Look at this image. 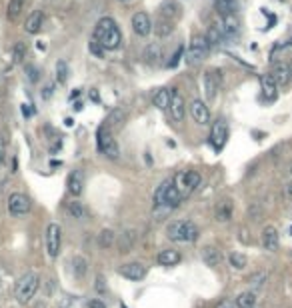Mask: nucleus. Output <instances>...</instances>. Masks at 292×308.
<instances>
[{
	"mask_svg": "<svg viewBox=\"0 0 292 308\" xmlns=\"http://www.w3.org/2000/svg\"><path fill=\"white\" fill-rule=\"evenodd\" d=\"M22 10H24V0H10V2H8V12H6L8 20L10 22L18 20V16L22 14Z\"/></svg>",
	"mask_w": 292,
	"mask_h": 308,
	"instance_id": "obj_33",
	"label": "nucleus"
},
{
	"mask_svg": "<svg viewBox=\"0 0 292 308\" xmlns=\"http://www.w3.org/2000/svg\"><path fill=\"white\" fill-rule=\"evenodd\" d=\"M88 308H106V302L100 298H92V300H88Z\"/></svg>",
	"mask_w": 292,
	"mask_h": 308,
	"instance_id": "obj_46",
	"label": "nucleus"
},
{
	"mask_svg": "<svg viewBox=\"0 0 292 308\" xmlns=\"http://www.w3.org/2000/svg\"><path fill=\"white\" fill-rule=\"evenodd\" d=\"M26 74H28V80L30 82H38L40 80V70L34 64H26Z\"/></svg>",
	"mask_w": 292,
	"mask_h": 308,
	"instance_id": "obj_44",
	"label": "nucleus"
},
{
	"mask_svg": "<svg viewBox=\"0 0 292 308\" xmlns=\"http://www.w3.org/2000/svg\"><path fill=\"white\" fill-rule=\"evenodd\" d=\"M44 246H46V254L48 258H56L60 254V248H62V228L58 222H50L46 226V232H44Z\"/></svg>",
	"mask_w": 292,
	"mask_h": 308,
	"instance_id": "obj_8",
	"label": "nucleus"
},
{
	"mask_svg": "<svg viewBox=\"0 0 292 308\" xmlns=\"http://www.w3.org/2000/svg\"><path fill=\"white\" fill-rule=\"evenodd\" d=\"M172 118L176 122H182L184 116H186V102H184V96L178 92V90H170V106H168Z\"/></svg>",
	"mask_w": 292,
	"mask_h": 308,
	"instance_id": "obj_13",
	"label": "nucleus"
},
{
	"mask_svg": "<svg viewBox=\"0 0 292 308\" xmlns=\"http://www.w3.org/2000/svg\"><path fill=\"white\" fill-rule=\"evenodd\" d=\"M172 182H174L176 190L180 192V196H182V198H188V196L200 186L202 176H200L198 170H190V168H188V170L176 172V174L172 176Z\"/></svg>",
	"mask_w": 292,
	"mask_h": 308,
	"instance_id": "obj_5",
	"label": "nucleus"
},
{
	"mask_svg": "<svg viewBox=\"0 0 292 308\" xmlns=\"http://www.w3.org/2000/svg\"><path fill=\"white\" fill-rule=\"evenodd\" d=\"M188 112H190V116H192V120H194L196 124H200V126L210 124V110H208V106H206L204 100L194 98V100L188 104Z\"/></svg>",
	"mask_w": 292,
	"mask_h": 308,
	"instance_id": "obj_10",
	"label": "nucleus"
},
{
	"mask_svg": "<svg viewBox=\"0 0 292 308\" xmlns=\"http://www.w3.org/2000/svg\"><path fill=\"white\" fill-rule=\"evenodd\" d=\"M144 62L148 66H158L162 64V58H164V52H162V46L158 42H150L148 46L144 48V54H142Z\"/></svg>",
	"mask_w": 292,
	"mask_h": 308,
	"instance_id": "obj_18",
	"label": "nucleus"
},
{
	"mask_svg": "<svg viewBox=\"0 0 292 308\" xmlns=\"http://www.w3.org/2000/svg\"><path fill=\"white\" fill-rule=\"evenodd\" d=\"M166 236L172 242H194L198 238V226L192 220H172L166 226Z\"/></svg>",
	"mask_w": 292,
	"mask_h": 308,
	"instance_id": "obj_4",
	"label": "nucleus"
},
{
	"mask_svg": "<svg viewBox=\"0 0 292 308\" xmlns=\"http://www.w3.org/2000/svg\"><path fill=\"white\" fill-rule=\"evenodd\" d=\"M158 264L160 266H176L180 260H182V256H180V252L178 250H174V248H166V250H160V254H158Z\"/></svg>",
	"mask_w": 292,
	"mask_h": 308,
	"instance_id": "obj_26",
	"label": "nucleus"
},
{
	"mask_svg": "<svg viewBox=\"0 0 292 308\" xmlns=\"http://www.w3.org/2000/svg\"><path fill=\"white\" fill-rule=\"evenodd\" d=\"M290 174H292V166H290Z\"/></svg>",
	"mask_w": 292,
	"mask_h": 308,
	"instance_id": "obj_53",
	"label": "nucleus"
},
{
	"mask_svg": "<svg viewBox=\"0 0 292 308\" xmlns=\"http://www.w3.org/2000/svg\"><path fill=\"white\" fill-rule=\"evenodd\" d=\"M0 286H2V280H0Z\"/></svg>",
	"mask_w": 292,
	"mask_h": 308,
	"instance_id": "obj_54",
	"label": "nucleus"
},
{
	"mask_svg": "<svg viewBox=\"0 0 292 308\" xmlns=\"http://www.w3.org/2000/svg\"><path fill=\"white\" fill-rule=\"evenodd\" d=\"M214 8L218 10L220 16L236 14L238 12V2L236 0H214Z\"/></svg>",
	"mask_w": 292,
	"mask_h": 308,
	"instance_id": "obj_30",
	"label": "nucleus"
},
{
	"mask_svg": "<svg viewBox=\"0 0 292 308\" xmlns=\"http://www.w3.org/2000/svg\"><path fill=\"white\" fill-rule=\"evenodd\" d=\"M42 24H44V14H42V10H34V12H30V14L26 16V20H24V30H26L28 34H36V32H40Z\"/></svg>",
	"mask_w": 292,
	"mask_h": 308,
	"instance_id": "obj_22",
	"label": "nucleus"
},
{
	"mask_svg": "<svg viewBox=\"0 0 292 308\" xmlns=\"http://www.w3.org/2000/svg\"><path fill=\"white\" fill-rule=\"evenodd\" d=\"M200 258H202V262L206 266H218L222 262V256H220V252L214 246H204L200 250Z\"/></svg>",
	"mask_w": 292,
	"mask_h": 308,
	"instance_id": "obj_28",
	"label": "nucleus"
},
{
	"mask_svg": "<svg viewBox=\"0 0 292 308\" xmlns=\"http://www.w3.org/2000/svg\"><path fill=\"white\" fill-rule=\"evenodd\" d=\"M40 290V276L38 272H24L18 282H16V288H14V298L18 304L26 306L32 302V298L38 294Z\"/></svg>",
	"mask_w": 292,
	"mask_h": 308,
	"instance_id": "obj_3",
	"label": "nucleus"
},
{
	"mask_svg": "<svg viewBox=\"0 0 292 308\" xmlns=\"http://www.w3.org/2000/svg\"><path fill=\"white\" fill-rule=\"evenodd\" d=\"M124 122H126V110H124V108H114V110L106 116V120H104V124H106L110 130L122 128Z\"/></svg>",
	"mask_w": 292,
	"mask_h": 308,
	"instance_id": "obj_25",
	"label": "nucleus"
},
{
	"mask_svg": "<svg viewBox=\"0 0 292 308\" xmlns=\"http://www.w3.org/2000/svg\"><path fill=\"white\" fill-rule=\"evenodd\" d=\"M114 240H116V234H114V230H110V228H104V230L98 234V244H100V248H104V250L112 248V246H114Z\"/></svg>",
	"mask_w": 292,
	"mask_h": 308,
	"instance_id": "obj_34",
	"label": "nucleus"
},
{
	"mask_svg": "<svg viewBox=\"0 0 292 308\" xmlns=\"http://www.w3.org/2000/svg\"><path fill=\"white\" fill-rule=\"evenodd\" d=\"M180 14H182V4L178 2V0H162L160 2V8H158L160 18L176 22V18H180Z\"/></svg>",
	"mask_w": 292,
	"mask_h": 308,
	"instance_id": "obj_14",
	"label": "nucleus"
},
{
	"mask_svg": "<svg viewBox=\"0 0 292 308\" xmlns=\"http://www.w3.org/2000/svg\"><path fill=\"white\" fill-rule=\"evenodd\" d=\"M236 306L238 308H254L256 306V294L254 292H242L236 296Z\"/></svg>",
	"mask_w": 292,
	"mask_h": 308,
	"instance_id": "obj_36",
	"label": "nucleus"
},
{
	"mask_svg": "<svg viewBox=\"0 0 292 308\" xmlns=\"http://www.w3.org/2000/svg\"><path fill=\"white\" fill-rule=\"evenodd\" d=\"M86 270H88L86 260L80 258V256H76V258H74V274H76V278H82V276L86 274Z\"/></svg>",
	"mask_w": 292,
	"mask_h": 308,
	"instance_id": "obj_39",
	"label": "nucleus"
},
{
	"mask_svg": "<svg viewBox=\"0 0 292 308\" xmlns=\"http://www.w3.org/2000/svg\"><path fill=\"white\" fill-rule=\"evenodd\" d=\"M6 148H8V136H6V132H0V166L4 164Z\"/></svg>",
	"mask_w": 292,
	"mask_h": 308,
	"instance_id": "obj_40",
	"label": "nucleus"
},
{
	"mask_svg": "<svg viewBox=\"0 0 292 308\" xmlns=\"http://www.w3.org/2000/svg\"><path fill=\"white\" fill-rule=\"evenodd\" d=\"M152 104L158 108V110H166L168 106H170V90L168 88H158V90H154V94H152Z\"/></svg>",
	"mask_w": 292,
	"mask_h": 308,
	"instance_id": "obj_29",
	"label": "nucleus"
},
{
	"mask_svg": "<svg viewBox=\"0 0 292 308\" xmlns=\"http://www.w3.org/2000/svg\"><path fill=\"white\" fill-rule=\"evenodd\" d=\"M134 242H136V232L134 230H126V232H122L120 234V252H128L132 246H134Z\"/></svg>",
	"mask_w": 292,
	"mask_h": 308,
	"instance_id": "obj_35",
	"label": "nucleus"
},
{
	"mask_svg": "<svg viewBox=\"0 0 292 308\" xmlns=\"http://www.w3.org/2000/svg\"><path fill=\"white\" fill-rule=\"evenodd\" d=\"M120 2H130V0H120Z\"/></svg>",
	"mask_w": 292,
	"mask_h": 308,
	"instance_id": "obj_52",
	"label": "nucleus"
},
{
	"mask_svg": "<svg viewBox=\"0 0 292 308\" xmlns=\"http://www.w3.org/2000/svg\"><path fill=\"white\" fill-rule=\"evenodd\" d=\"M284 196H286V198H292V182L286 184V188H284Z\"/></svg>",
	"mask_w": 292,
	"mask_h": 308,
	"instance_id": "obj_48",
	"label": "nucleus"
},
{
	"mask_svg": "<svg viewBox=\"0 0 292 308\" xmlns=\"http://www.w3.org/2000/svg\"><path fill=\"white\" fill-rule=\"evenodd\" d=\"M254 308H256V306H254Z\"/></svg>",
	"mask_w": 292,
	"mask_h": 308,
	"instance_id": "obj_56",
	"label": "nucleus"
},
{
	"mask_svg": "<svg viewBox=\"0 0 292 308\" xmlns=\"http://www.w3.org/2000/svg\"><path fill=\"white\" fill-rule=\"evenodd\" d=\"M228 260H230V266L236 268V270H242L246 266V256L242 252H230L228 254Z\"/></svg>",
	"mask_w": 292,
	"mask_h": 308,
	"instance_id": "obj_37",
	"label": "nucleus"
},
{
	"mask_svg": "<svg viewBox=\"0 0 292 308\" xmlns=\"http://www.w3.org/2000/svg\"><path fill=\"white\" fill-rule=\"evenodd\" d=\"M152 30H154V34H156L158 38H168V36L174 32V22H170V20L158 16V20L152 24Z\"/></svg>",
	"mask_w": 292,
	"mask_h": 308,
	"instance_id": "obj_27",
	"label": "nucleus"
},
{
	"mask_svg": "<svg viewBox=\"0 0 292 308\" xmlns=\"http://www.w3.org/2000/svg\"><path fill=\"white\" fill-rule=\"evenodd\" d=\"M8 212H10V216H16V218H20V216H26L30 210H32V200H30V196L28 194H24V192H12L10 196H8Z\"/></svg>",
	"mask_w": 292,
	"mask_h": 308,
	"instance_id": "obj_9",
	"label": "nucleus"
},
{
	"mask_svg": "<svg viewBox=\"0 0 292 308\" xmlns=\"http://www.w3.org/2000/svg\"><path fill=\"white\" fill-rule=\"evenodd\" d=\"M66 190H68V194L74 196V198L82 194V190H84V178H82V174H80L78 170H72V172L68 174Z\"/></svg>",
	"mask_w": 292,
	"mask_h": 308,
	"instance_id": "obj_20",
	"label": "nucleus"
},
{
	"mask_svg": "<svg viewBox=\"0 0 292 308\" xmlns=\"http://www.w3.org/2000/svg\"><path fill=\"white\" fill-rule=\"evenodd\" d=\"M204 38H206V42L210 44V48H212V46H220V44L224 42V34H222V30H220L216 24H210V26L206 28Z\"/></svg>",
	"mask_w": 292,
	"mask_h": 308,
	"instance_id": "obj_31",
	"label": "nucleus"
},
{
	"mask_svg": "<svg viewBox=\"0 0 292 308\" xmlns=\"http://www.w3.org/2000/svg\"><path fill=\"white\" fill-rule=\"evenodd\" d=\"M270 74H272V78L276 80L278 86H288V82H290V78H292V70H290V66L284 64V62H276V64H274V70H272Z\"/></svg>",
	"mask_w": 292,
	"mask_h": 308,
	"instance_id": "obj_21",
	"label": "nucleus"
},
{
	"mask_svg": "<svg viewBox=\"0 0 292 308\" xmlns=\"http://www.w3.org/2000/svg\"><path fill=\"white\" fill-rule=\"evenodd\" d=\"M210 50V44L206 42L204 34H194L190 38V44H188V50H186V62L188 64H200L206 54Z\"/></svg>",
	"mask_w": 292,
	"mask_h": 308,
	"instance_id": "obj_7",
	"label": "nucleus"
},
{
	"mask_svg": "<svg viewBox=\"0 0 292 308\" xmlns=\"http://www.w3.org/2000/svg\"><path fill=\"white\" fill-rule=\"evenodd\" d=\"M216 308H234V302H232L230 298H222V300L216 304Z\"/></svg>",
	"mask_w": 292,
	"mask_h": 308,
	"instance_id": "obj_47",
	"label": "nucleus"
},
{
	"mask_svg": "<svg viewBox=\"0 0 292 308\" xmlns=\"http://www.w3.org/2000/svg\"><path fill=\"white\" fill-rule=\"evenodd\" d=\"M132 30L138 36H148L152 32V20L146 12H136L132 16Z\"/></svg>",
	"mask_w": 292,
	"mask_h": 308,
	"instance_id": "obj_17",
	"label": "nucleus"
},
{
	"mask_svg": "<svg viewBox=\"0 0 292 308\" xmlns=\"http://www.w3.org/2000/svg\"><path fill=\"white\" fill-rule=\"evenodd\" d=\"M266 278H268V272H264V270H262V272H254V274L248 278V282H250V284H258V286H260V284H264V280H266Z\"/></svg>",
	"mask_w": 292,
	"mask_h": 308,
	"instance_id": "obj_45",
	"label": "nucleus"
},
{
	"mask_svg": "<svg viewBox=\"0 0 292 308\" xmlns=\"http://www.w3.org/2000/svg\"><path fill=\"white\" fill-rule=\"evenodd\" d=\"M12 58H14V62H22V60L26 58V44H24V42H18V44L14 46Z\"/></svg>",
	"mask_w": 292,
	"mask_h": 308,
	"instance_id": "obj_41",
	"label": "nucleus"
},
{
	"mask_svg": "<svg viewBox=\"0 0 292 308\" xmlns=\"http://www.w3.org/2000/svg\"><path fill=\"white\" fill-rule=\"evenodd\" d=\"M90 98H92V100H94V102H96V100H98V94H96V92H94V90H92V92H90Z\"/></svg>",
	"mask_w": 292,
	"mask_h": 308,
	"instance_id": "obj_50",
	"label": "nucleus"
},
{
	"mask_svg": "<svg viewBox=\"0 0 292 308\" xmlns=\"http://www.w3.org/2000/svg\"><path fill=\"white\" fill-rule=\"evenodd\" d=\"M118 274L124 276L126 280L136 282V280H142L146 276V266L140 264V262H126V264H122L118 268Z\"/></svg>",
	"mask_w": 292,
	"mask_h": 308,
	"instance_id": "obj_15",
	"label": "nucleus"
},
{
	"mask_svg": "<svg viewBox=\"0 0 292 308\" xmlns=\"http://www.w3.org/2000/svg\"><path fill=\"white\" fill-rule=\"evenodd\" d=\"M182 54H184V48H182V46H178V50L172 54V58L166 62V66H168V68H176V66H178V62L182 60Z\"/></svg>",
	"mask_w": 292,
	"mask_h": 308,
	"instance_id": "obj_43",
	"label": "nucleus"
},
{
	"mask_svg": "<svg viewBox=\"0 0 292 308\" xmlns=\"http://www.w3.org/2000/svg\"><path fill=\"white\" fill-rule=\"evenodd\" d=\"M260 84H262V96H264L266 100H274V98L278 96V84H276V80L272 78V74H262Z\"/></svg>",
	"mask_w": 292,
	"mask_h": 308,
	"instance_id": "obj_23",
	"label": "nucleus"
},
{
	"mask_svg": "<svg viewBox=\"0 0 292 308\" xmlns=\"http://www.w3.org/2000/svg\"><path fill=\"white\" fill-rule=\"evenodd\" d=\"M52 90H54L52 86H44V92H42V96H44V98H48V96H52Z\"/></svg>",
	"mask_w": 292,
	"mask_h": 308,
	"instance_id": "obj_49",
	"label": "nucleus"
},
{
	"mask_svg": "<svg viewBox=\"0 0 292 308\" xmlns=\"http://www.w3.org/2000/svg\"><path fill=\"white\" fill-rule=\"evenodd\" d=\"M226 138H228V130H226V124L222 120H216L210 128V144L216 152H220L226 144Z\"/></svg>",
	"mask_w": 292,
	"mask_h": 308,
	"instance_id": "obj_11",
	"label": "nucleus"
},
{
	"mask_svg": "<svg viewBox=\"0 0 292 308\" xmlns=\"http://www.w3.org/2000/svg\"><path fill=\"white\" fill-rule=\"evenodd\" d=\"M88 48H90V52H92V56H96V58H104V46L98 42V40H90L88 42Z\"/></svg>",
	"mask_w": 292,
	"mask_h": 308,
	"instance_id": "obj_42",
	"label": "nucleus"
},
{
	"mask_svg": "<svg viewBox=\"0 0 292 308\" xmlns=\"http://www.w3.org/2000/svg\"><path fill=\"white\" fill-rule=\"evenodd\" d=\"M232 212H234L232 202L230 200H220L216 204V208H214V218H216V222H230Z\"/></svg>",
	"mask_w": 292,
	"mask_h": 308,
	"instance_id": "obj_24",
	"label": "nucleus"
},
{
	"mask_svg": "<svg viewBox=\"0 0 292 308\" xmlns=\"http://www.w3.org/2000/svg\"><path fill=\"white\" fill-rule=\"evenodd\" d=\"M216 26L222 30L224 38L228 36H236L240 32V20H238V14H226V16H220V20L216 22Z\"/></svg>",
	"mask_w": 292,
	"mask_h": 308,
	"instance_id": "obj_16",
	"label": "nucleus"
},
{
	"mask_svg": "<svg viewBox=\"0 0 292 308\" xmlns=\"http://www.w3.org/2000/svg\"><path fill=\"white\" fill-rule=\"evenodd\" d=\"M92 38L98 40L104 46V50H118L120 44H122V32H120L116 20L110 18V16H102L96 22Z\"/></svg>",
	"mask_w": 292,
	"mask_h": 308,
	"instance_id": "obj_1",
	"label": "nucleus"
},
{
	"mask_svg": "<svg viewBox=\"0 0 292 308\" xmlns=\"http://www.w3.org/2000/svg\"><path fill=\"white\" fill-rule=\"evenodd\" d=\"M260 242H262L264 250H268V252L278 250V246H280V234H278V230H276L274 226H266V228L262 230Z\"/></svg>",
	"mask_w": 292,
	"mask_h": 308,
	"instance_id": "obj_19",
	"label": "nucleus"
},
{
	"mask_svg": "<svg viewBox=\"0 0 292 308\" xmlns=\"http://www.w3.org/2000/svg\"><path fill=\"white\" fill-rule=\"evenodd\" d=\"M74 110H82V102H76L74 104Z\"/></svg>",
	"mask_w": 292,
	"mask_h": 308,
	"instance_id": "obj_51",
	"label": "nucleus"
},
{
	"mask_svg": "<svg viewBox=\"0 0 292 308\" xmlns=\"http://www.w3.org/2000/svg\"><path fill=\"white\" fill-rule=\"evenodd\" d=\"M290 70H292V64H290Z\"/></svg>",
	"mask_w": 292,
	"mask_h": 308,
	"instance_id": "obj_55",
	"label": "nucleus"
},
{
	"mask_svg": "<svg viewBox=\"0 0 292 308\" xmlns=\"http://www.w3.org/2000/svg\"><path fill=\"white\" fill-rule=\"evenodd\" d=\"M66 210H68V214H70L72 218H76V220H86V218H88L86 206H84L82 202H78V200H70L68 206H66Z\"/></svg>",
	"mask_w": 292,
	"mask_h": 308,
	"instance_id": "obj_32",
	"label": "nucleus"
},
{
	"mask_svg": "<svg viewBox=\"0 0 292 308\" xmlns=\"http://www.w3.org/2000/svg\"><path fill=\"white\" fill-rule=\"evenodd\" d=\"M96 146H98V152H102L106 158H110V160H116L118 158V144L114 140L112 130L104 122L96 130Z\"/></svg>",
	"mask_w": 292,
	"mask_h": 308,
	"instance_id": "obj_6",
	"label": "nucleus"
},
{
	"mask_svg": "<svg viewBox=\"0 0 292 308\" xmlns=\"http://www.w3.org/2000/svg\"><path fill=\"white\" fill-rule=\"evenodd\" d=\"M182 200H184V198H182L180 192L176 190L172 178H168V180H164V182L156 188V192H154V212H156V214H160V212H162V214H168V212H172L174 208H178Z\"/></svg>",
	"mask_w": 292,
	"mask_h": 308,
	"instance_id": "obj_2",
	"label": "nucleus"
},
{
	"mask_svg": "<svg viewBox=\"0 0 292 308\" xmlns=\"http://www.w3.org/2000/svg\"><path fill=\"white\" fill-rule=\"evenodd\" d=\"M56 78H58L60 84H66V80H68V66H66L64 60L56 62Z\"/></svg>",
	"mask_w": 292,
	"mask_h": 308,
	"instance_id": "obj_38",
	"label": "nucleus"
},
{
	"mask_svg": "<svg viewBox=\"0 0 292 308\" xmlns=\"http://www.w3.org/2000/svg\"><path fill=\"white\" fill-rule=\"evenodd\" d=\"M202 86H204V94L208 100L216 98V92L220 88V74L218 70H206L202 76Z\"/></svg>",
	"mask_w": 292,
	"mask_h": 308,
	"instance_id": "obj_12",
	"label": "nucleus"
}]
</instances>
